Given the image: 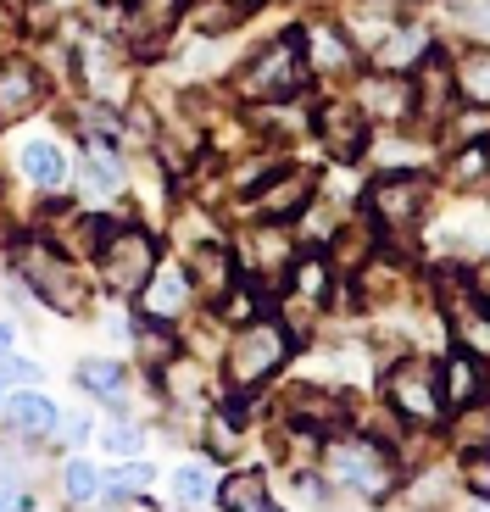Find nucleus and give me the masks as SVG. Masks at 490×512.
Here are the masks:
<instances>
[{
  "label": "nucleus",
  "mask_w": 490,
  "mask_h": 512,
  "mask_svg": "<svg viewBox=\"0 0 490 512\" xmlns=\"http://www.w3.org/2000/svg\"><path fill=\"white\" fill-rule=\"evenodd\" d=\"M307 90V62H301L296 39H279L268 51H257L240 73V95L245 101H290Z\"/></svg>",
  "instance_id": "nucleus-1"
},
{
  "label": "nucleus",
  "mask_w": 490,
  "mask_h": 512,
  "mask_svg": "<svg viewBox=\"0 0 490 512\" xmlns=\"http://www.w3.org/2000/svg\"><path fill=\"white\" fill-rule=\"evenodd\" d=\"M12 256H17V273H23V279L34 284V290L45 295L56 312H84V284H78V273L67 268V262L45 240H34V234H28V240H17Z\"/></svg>",
  "instance_id": "nucleus-2"
},
{
  "label": "nucleus",
  "mask_w": 490,
  "mask_h": 512,
  "mask_svg": "<svg viewBox=\"0 0 490 512\" xmlns=\"http://www.w3.org/2000/svg\"><path fill=\"white\" fill-rule=\"evenodd\" d=\"M424 201H429V179H424V173H390V179L368 184V218H374L379 234L413 229V223L424 218Z\"/></svg>",
  "instance_id": "nucleus-3"
},
{
  "label": "nucleus",
  "mask_w": 490,
  "mask_h": 512,
  "mask_svg": "<svg viewBox=\"0 0 490 512\" xmlns=\"http://www.w3.org/2000/svg\"><path fill=\"white\" fill-rule=\"evenodd\" d=\"M284 357H290V340H284L273 323H245V334L229 346V384L251 390V384L273 379Z\"/></svg>",
  "instance_id": "nucleus-4"
},
{
  "label": "nucleus",
  "mask_w": 490,
  "mask_h": 512,
  "mask_svg": "<svg viewBox=\"0 0 490 512\" xmlns=\"http://www.w3.org/2000/svg\"><path fill=\"white\" fill-rule=\"evenodd\" d=\"M95 262H101L112 290H145V279L156 268V240L145 229H112V240L95 251Z\"/></svg>",
  "instance_id": "nucleus-5"
},
{
  "label": "nucleus",
  "mask_w": 490,
  "mask_h": 512,
  "mask_svg": "<svg viewBox=\"0 0 490 512\" xmlns=\"http://www.w3.org/2000/svg\"><path fill=\"white\" fill-rule=\"evenodd\" d=\"M312 128L323 134V145H329L340 162L362 156V145H368V112H362L357 101H323L318 117H312Z\"/></svg>",
  "instance_id": "nucleus-6"
},
{
  "label": "nucleus",
  "mask_w": 490,
  "mask_h": 512,
  "mask_svg": "<svg viewBox=\"0 0 490 512\" xmlns=\"http://www.w3.org/2000/svg\"><path fill=\"white\" fill-rule=\"evenodd\" d=\"M129 45L134 56H162V45L173 39L184 17V0H129Z\"/></svg>",
  "instance_id": "nucleus-7"
},
{
  "label": "nucleus",
  "mask_w": 490,
  "mask_h": 512,
  "mask_svg": "<svg viewBox=\"0 0 490 512\" xmlns=\"http://www.w3.org/2000/svg\"><path fill=\"white\" fill-rule=\"evenodd\" d=\"M390 401H396L407 418H435L440 412V384L429 368H418V362H407V368L390 373Z\"/></svg>",
  "instance_id": "nucleus-8"
},
{
  "label": "nucleus",
  "mask_w": 490,
  "mask_h": 512,
  "mask_svg": "<svg viewBox=\"0 0 490 512\" xmlns=\"http://www.w3.org/2000/svg\"><path fill=\"white\" fill-rule=\"evenodd\" d=\"M39 106V73L28 62H0V128L17 123V117H28Z\"/></svg>",
  "instance_id": "nucleus-9"
},
{
  "label": "nucleus",
  "mask_w": 490,
  "mask_h": 512,
  "mask_svg": "<svg viewBox=\"0 0 490 512\" xmlns=\"http://www.w3.org/2000/svg\"><path fill=\"white\" fill-rule=\"evenodd\" d=\"M329 479L351 490H385V468H379L374 446H335L329 451Z\"/></svg>",
  "instance_id": "nucleus-10"
},
{
  "label": "nucleus",
  "mask_w": 490,
  "mask_h": 512,
  "mask_svg": "<svg viewBox=\"0 0 490 512\" xmlns=\"http://www.w3.org/2000/svg\"><path fill=\"white\" fill-rule=\"evenodd\" d=\"M0 412H6V429H17V435H56V401L39 396V390H17V396L0 401Z\"/></svg>",
  "instance_id": "nucleus-11"
},
{
  "label": "nucleus",
  "mask_w": 490,
  "mask_h": 512,
  "mask_svg": "<svg viewBox=\"0 0 490 512\" xmlns=\"http://www.w3.org/2000/svg\"><path fill=\"white\" fill-rule=\"evenodd\" d=\"M184 295H190V273L184 268H168V273H151L140 290V312L156 323H173V312L184 307Z\"/></svg>",
  "instance_id": "nucleus-12"
},
{
  "label": "nucleus",
  "mask_w": 490,
  "mask_h": 512,
  "mask_svg": "<svg viewBox=\"0 0 490 512\" xmlns=\"http://www.w3.org/2000/svg\"><path fill=\"white\" fill-rule=\"evenodd\" d=\"M435 384H440V407H452V412H463V407H474V396H479V373H474V351H457L446 368L435 373Z\"/></svg>",
  "instance_id": "nucleus-13"
},
{
  "label": "nucleus",
  "mask_w": 490,
  "mask_h": 512,
  "mask_svg": "<svg viewBox=\"0 0 490 512\" xmlns=\"http://www.w3.org/2000/svg\"><path fill=\"white\" fill-rule=\"evenodd\" d=\"M23 173H28V184H39V190H62L67 184V156L56 151L51 140H34V145H23Z\"/></svg>",
  "instance_id": "nucleus-14"
},
{
  "label": "nucleus",
  "mask_w": 490,
  "mask_h": 512,
  "mask_svg": "<svg viewBox=\"0 0 490 512\" xmlns=\"http://www.w3.org/2000/svg\"><path fill=\"white\" fill-rule=\"evenodd\" d=\"M218 501H223V507H234V512H262V507H273V501H268V479H262V468L229 474V479H223V490H218Z\"/></svg>",
  "instance_id": "nucleus-15"
},
{
  "label": "nucleus",
  "mask_w": 490,
  "mask_h": 512,
  "mask_svg": "<svg viewBox=\"0 0 490 512\" xmlns=\"http://www.w3.org/2000/svg\"><path fill=\"white\" fill-rule=\"evenodd\" d=\"M307 201H312V179H307V173H290L279 190L262 195V212H273V218H296Z\"/></svg>",
  "instance_id": "nucleus-16"
},
{
  "label": "nucleus",
  "mask_w": 490,
  "mask_h": 512,
  "mask_svg": "<svg viewBox=\"0 0 490 512\" xmlns=\"http://www.w3.org/2000/svg\"><path fill=\"white\" fill-rule=\"evenodd\" d=\"M457 90H463L474 106H490V51L463 56V67H457Z\"/></svg>",
  "instance_id": "nucleus-17"
},
{
  "label": "nucleus",
  "mask_w": 490,
  "mask_h": 512,
  "mask_svg": "<svg viewBox=\"0 0 490 512\" xmlns=\"http://www.w3.org/2000/svg\"><path fill=\"white\" fill-rule=\"evenodd\" d=\"M84 173H90V184L101 195L123 190V167H117V156L106 151V145H95V140H90V162H84Z\"/></svg>",
  "instance_id": "nucleus-18"
},
{
  "label": "nucleus",
  "mask_w": 490,
  "mask_h": 512,
  "mask_svg": "<svg viewBox=\"0 0 490 512\" xmlns=\"http://www.w3.org/2000/svg\"><path fill=\"white\" fill-rule=\"evenodd\" d=\"M78 384L95 390V396H106V401H117L123 396V368H117V362H84V368H78Z\"/></svg>",
  "instance_id": "nucleus-19"
},
{
  "label": "nucleus",
  "mask_w": 490,
  "mask_h": 512,
  "mask_svg": "<svg viewBox=\"0 0 490 512\" xmlns=\"http://www.w3.org/2000/svg\"><path fill=\"white\" fill-rule=\"evenodd\" d=\"M290 273H296L290 284H296L301 295H329V273H335V268H329V256H301Z\"/></svg>",
  "instance_id": "nucleus-20"
},
{
  "label": "nucleus",
  "mask_w": 490,
  "mask_h": 512,
  "mask_svg": "<svg viewBox=\"0 0 490 512\" xmlns=\"http://www.w3.org/2000/svg\"><path fill=\"white\" fill-rule=\"evenodd\" d=\"M106 490V474H95V462H73L67 468V496L73 501H101Z\"/></svg>",
  "instance_id": "nucleus-21"
},
{
  "label": "nucleus",
  "mask_w": 490,
  "mask_h": 512,
  "mask_svg": "<svg viewBox=\"0 0 490 512\" xmlns=\"http://www.w3.org/2000/svg\"><path fill=\"white\" fill-rule=\"evenodd\" d=\"M312 67H323V73H340V67H351L346 45H340V34H312Z\"/></svg>",
  "instance_id": "nucleus-22"
},
{
  "label": "nucleus",
  "mask_w": 490,
  "mask_h": 512,
  "mask_svg": "<svg viewBox=\"0 0 490 512\" xmlns=\"http://www.w3.org/2000/svg\"><path fill=\"white\" fill-rule=\"evenodd\" d=\"M173 490H179L184 507H195V501L212 496V479H207V468H201V462H190V468H179V474H173Z\"/></svg>",
  "instance_id": "nucleus-23"
},
{
  "label": "nucleus",
  "mask_w": 490,
  "mask_h": 512,
  "mask_svg": "<svg viewBox=\"0 0 490 512\" xmlns=\"http://www.w3.org/2000/svg\"><path fill=\"white\" fill-rule=\"evenodd\" d=\"M101 440H106V451H117V457H134V451L145 446V435H140V429H129V423H112Z\"/></svg>",
  "instance_id": "nucleus-24"
},
{
  "label": "nucleus",
  "mask_w": 490,
  "mask_h": 512,
  "mask_svg": "<svg viewBox=\"0 0 490 512\" xmlns=\"http://www.w3.org/2000/svg\"><path fill=\"white\" fill-rule=\"evenodd\" d=\"M34 379H39V362L6 357V351H0V384H34Z\"/></svg>",
  "instance_id": "nucleus-25"
},
{
  "label": "nucleus",
  "mask_w": 490,
  "mask_h": 512,
  "mask_svg": "<svg viewBox=\"0 0 490 512\" xmlns=\"http://www.w3.org/2000/svg\"><path fill=\"white\" fill-rule=\"evenodd\" d=\"M457 23L479 28V34H490V0H457Z\"/></svg>",
  "instance_id": "nucleus-26"
},
{
  "label": "nucleus",
  "mask_w": 490,
  "mask_h": 512,
  "mask_svg": "<svg viewBox=\"0 0 490 512\" xmlns=\"http://www.w3.org/2000/svg\"><path fill=\"white\" fill-rule=\"evenodd\" d=\"M474 290H479V301L490 307V268H479V273H474Z\"/></svg>",
  "instance_id": "nucleus-27"
},
{
  "label": "nucleus",
  "mask_w": 490,
  "mask_h": 512,
  "mask_svg": "<svg viewBox=\"0 0 490 512\" xmlns=\"http://www.w3.org/2000/svg\"><path fill=\"white\" fill-rule=\"evenodd\" d=\"M229 6H234V17H245V12H257L262 0H229Z\"/></svg>",
  "instance_id": "nucleus-28"
},
{
  "label": "nucleus",
  "mask_w": 490,
  "mask_h": 512,
  "mask_svg": "<svg viewBox=\"0 0 490 512\" xmlns=\"http://www.w3.org/2000/svg\"><path fill=\"white\" fill-rule=\"evenodd\" d=\"M6 501H17V496H12V479L0 474V507H6Z\"/></svg>",
  "instance_id": "nucleus-29"
},
{
  "label": "nucleus",
  "mask_w": 490,
  "mask_h": 512,
  "mask_svg": "<svg viewBox=\"0 0 490 512\" xmlns=\"http://www.w3.org/2000/svg\"><path fill=\"white\" fill-rule=\"evenodd\" d=\"M12 346V323H0V351Z\"/></svg>",
  "instance_id": "nucleus-30"
},
{
  "label": "nucleus",
  "mask_w": 490,
  "mask_h": 512,
  "mask_svg": "<svg viewBox=\"0 0 490 512\" xmlns=\"http://www.w3.org/2000/svg\"><path fill=\"white\" fill-rule=\"evenodd\" d=\"M112 6H129V0H112Z\"/></svg>",
  "instance_id": "nucleus-31"
},
{
  "label": "nucleus",
  "mask_w": 490,
  "mask_h": 512,
  "mask_svg": "<svg viewBox=\"0 0 490 512\" xmlns=\"http://www.w3.org/2000/svg\"><path fill=\"white\" fill-rule=\"evenodd\" d=\"M0 23H6V6H0Z\"/></svg>",
  "instance_id": "nucleus-32"
},
{
  "label": "nucleus",
  "mask_w": 490,
  "mask_h": 512,
  "mask_svg": "<svg viewBox=\"0 0 490 512\" xmlns=\"http://www.w3.org/2000/svg\"><path fill=\"white\" fill-rule=\"evenodd\" d=\"M0 401H6V396H0Z\"/></svg>",
  "instance_id": "nucleus-33"
}]
</instances>
